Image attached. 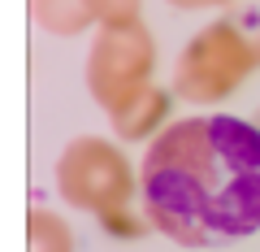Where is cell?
Instances as JSON below:
<instances>
[{
  "mask_svg": "<svg viewBox=\"0 0 260 252\" xmlns=\"http://www.w3.org/2000/svg\"><path fill=\"white\" fill-rule=\"evenodd\" d=\"M156 70V39L143 22H126V26H95L91 48H87V92L104 113L117 109L126 96L152 83Z\"/></svg>",
  "mask_w": 260,
  "mask_h": 252,
  "instance_id": "277c9868",
  "label": "cell"
},
{
  "mask_svg": "<svg viewBox=\"0 0 260 252\" xmlns=\"http://www.w3.org/2000/svg\"><path fill=\"white\" fill-rule=\"evenodd\" d=\"M169 109H174V92L148 83V87H139L135 96H126L117 109H109V122H113V131H117V139L139 144V139L160 135V126L169 122Z\"/></svg>",
  "mask_w": 260,
  "mask_h": 252,
  "instance_id": "5b68a950",
  "label": "cell"
},
{
  "mask_svg": "<svg viewBox=\"0 0 260 252\" xmlns=\"http://www.w3.org/2000/svg\"><path fill=\"white\" fill-rule=\"evenodd\" d=\"M91 5L95 26H126V22H143V0H87Z\"/></svg>",
  "mask_w": 260,
  "mask_h": 252,
  "instance_id": "ba28073f",
  "label": "cell"
},
{
  "mask_svg": "<svg viewBox=\"0 0 260 252\" xmlns=\"http://www.w3.org/2000/svg\"><path fill=\"white\" fill-rule=\"evenodd\" d=\"M256 126H260V122H256Z\"/></svg>",
  "mask_w": 260,
  "mask_h": 252,
  "instance_id": "30bf717a",
  "label": "cell"
},
{
  "mask_svg": "<svg viewBox=\"0 0 260 252\" xmlns=\"http://www.w3.org/2000/svg\"><path fill=\"white\" fill-rule=\"evenodd\" d=\"M260 70L256 18H217L195 31L174 70V96L186 104H221Z\"/></svg>",
  "mask_w": 260,
  "mask_h": 252,
  "instance_id": "7a4b0ae2",
  "label": "cell"
},
{
  "mask_svg": "<svg viewBox=\"0 0 260 252\" xmlns=\"http://www.w3.org/2000/svg\"><path fill=\"white\" fill-rule=\"evenodd\" d=\"M52 183L70 209H83L91 217L121 213L139 196V178L130 170L126 152L100 135H74L65 144L52 165Z\"/></svg>",
  "mask_w": 260,
  "mask_h": 252,
  "instance_id": "3957f363",
  "label": "cell"
},
{
  "mask_svg": "<svg viewBox=\"0 0 260 252\" xmlns=\"http://www.w3.org/2000/svg\"><path fill=\"white\" fill-rule=\"evenodd\" d=\"M26 252H74V231L56 209H30L26 217Z\"/></svg>",
  "mask_w": 260,
  "mask_h": 252,
  "instance_id": "52a82bcc",
  "label": "cell"
},
{
  "mask_svg": "<svg viewBox=\"0 0 260 252\" xmlns=\"http://www.w3.org/2000/svg\"><path fill=\"white\" fill-rule=\"evenodd\" d=\"M30 22H35L44 35H56V39L87 35V31L95 26L87 0H30Z\"/></svg>",
  "mask_w": 260,
  "mask_h": 252,
  "instance_id": "8992f818",
  "label": "cell"
},
{
  "mask_svg": "<svg viewBox=\"0 0 260 252\" xmlns=\"http://www.w3.org/2000/svg\"><path fill=\"white\" fill-rule=\"evenodd\" d=\"M152 231L178 248H221L260 231V126L234 113L165 122L139 170Z\"/></svg>",
  "mask_w": 260,
  "mask_h": 252,
  "instance_id": "6da1fadb",
  "label": "cell"
},
{
  "mask_svg": "<svg viewBox=\"0 0 260 252\" xmlns=\"http://www.w3.org/2000/svg\"><path fill=\"white\" fill-rule=\"evenodd\" d=\"M165 5L186 9V13H200V9H221V5H230V0H165Z\"/></svg>",
  "mask_w": 260,
  "mask_h": 252,
  "instance_id": "9c48e42d",
  "label": "cell"
}]
</instances>
